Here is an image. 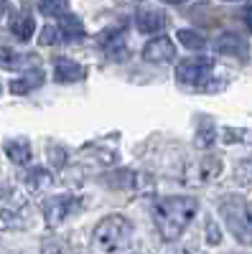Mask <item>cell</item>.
Wrapping results in <instances>:
<instances>
[{"mask_svg":"<svg viewBox=\"0 0 252 254\" xmlns=\"http://www.w3.org/2000/svg\"><path fill=\"white\" fill-rule=\"evenodd\" d=\"M166 26H168V18H166L161 10L145 8V10H138V13H135V28H138L140 33H145V36L161 33Z\"/></svg>","mask_w":252,"mask_h":254,"instance_id":"9","label":"cell"},{"mask_svg":"<svg viewBox=\"0 0 252 254\" xmlns=\"http://www.w3.org/2000/svg\"><path fill=\"white\" fill-rule=\"evenodd\" d=\"M222 173V160L217 155H206V158H199L194 163H188L183 168V183L186 186H206L212 183L214 178H219Z\"/></svg>","mask_w":252,"mask_h":254,"instance_id":"4","label":"cell"},{"mask_svg":"<svg viewBox=\"0 0 252 254\" xmlns=\"http://www.w3.org/2000/svg\"><path fill=\"white\" fill-rule=\"evenodd\" d=\"M161 3H166V5H181V3H186V0H161Z\"/></svg>","mask_w":252,"mask_h":254,"instance_id":"29","label":"cell"},{"mask_svg":"<svg viewBox=\"0 0 252 254\" xmlns=\"http://www.w3.org/2000/svg\"><path fill=\"white\" fill-rule=\"evenodd\" d=\"M206 242L212 247H217L222 242V231H219V226L214 221H206Z\"/></svg>","mask_w":252,"mask_h":254,"instance_id":"26","label":"cell"},{"mask_svg":"<svg viewBox=\"0 0 252 254\" xmlns=\"http://www.w3.org/2000/svg\"><path fill=\"white\" fill-rule=\"evenodd\" d=\"M5 155L15 165H26L31 160V142L28 140H8L5 142Z\"/></svg>","mask_w":252,"mask_h":254,"instance_id":"15","label":"cell"},{"mask_svg":"<svg viewBox=\"0 0 252 254\" xmlns=\"http://www.w3.org/2000/svg\"><path fill=\"white\" fill-rule=\"evenodd\" d=\"M0 92H3V84H0Z\"/></svg>","mask_w":252,"mask_h":254,"instance_id":"33","label":"cell"},{"mask_svg":"<svg viewBox=\"0 0 252 254\" xmlns=\"http://www.w3.org/2000/svg\"><path fill=\"white\" fill-rule=\"evenodd\" d=\"M99 44L107 51H120L125 46V26H115L99 33Z\"/></svg>","mask_w":252,"mask_h":254,"instance_id":"16","label":"cell"},{"mask_svg":"<svg viewBox=\"0 0 252 254\" xmlns=\"http://www.w3.org/2000/svg\"><path fill=\"white\" fill-rule=\"evenodd\" d=\"M199 203L194 198H186V196H171V198H161L153 206V221L156 229L163 242H176L186 226L191 224V219L196 216Z\"/></svg>","mask_w":252,"mask_h":254,"instance_id":"1","label":"cell"},{"mask_svg":"<svg viewBox=\"0 0 252 254\" xmlns=\"http://www.w3.org/2000/svg\"><path fill=\"white\" fill-rule=\"evenodd\" d=\"M82 206H84L82 198H74V196H54V198H46V201H44L41 211H44L46 224L54 229V226H59V224H64L72 214H77Z\"/></svg>","mask_w":252,"mask_h":254,"instance_id":"5","label":"cell"},{"mask_svg":"<svg viewBox=\"0 0 252 254\" xmlns=\"http://www.w3.org/2000/svg\"><path fill=\"white\" fill-rule=\"evenodd\" d=\"M217 54L222 56H235V59H245L247 56V41L237 33H224L217 44H214Z\"/></svg>","mask_w":252,"mask_h":254,"instance_id":"10","label":"cell"},{"mask_svg":"<svg viewBox=\"0 0 252 254\" xmlns=\"http://www.w3.org/2000/svg\"><path fill=\"white\" fill-rule=\"evenodd\" d=\"M130 237H133V224L120 216V214H110V216H104L97 226H94V247L104 254H112L122 247H128L130 244Z\"/></svg>","mask_w":252,"mask_h":254,"instance_id":"3","label":"cell"},{"mask_svg":"<svg viewBox=\"0 0 252 254\" xmlns=\"http://www.w3.org/2000/svg\"><path fill=\"white\" fill-rule=\"evenodd\" d=\"M20 226H23V221H20V216L15 214V211L0 208V231H15Z\"/></svg>","mask_w":252,"mask_h":254,"instance_id":"23","label":"cell"},{"mask_svg":"<svg viewBox=\"0 0 252 254\" xmlns=\"http://www.w3.org/2000/svg\"><path fill=\"white\" fill-rule=\"evenodd\" d=\"M176 56V46L168 36H156L143 46V59L151 64H168Z\"/></svg>","mask_w":252,"mask_h":254,"instance_id":"7","label":"cell"},{"mask_svg":"<svg viewBox=\"0 0 252 254\" xmlns=\"http://www.w3.org/2000/svg\"><path fill=\"white\" fill-rule=\"evenodd\" d=\"M3 196H8V186L0 183V198H3Z\"/></svg>","mask_w":252,"mask_h":254,"instance_id":"31","label":"cell"},{"mask_svg":"<svg viewBox=\"0 0 252 254\" xmlns=\"http://www.w3.org/2000/svg\"><path fill=\"white\" fill-rule=\"evenodd\" d=\"M10 33L18 38V41H31V36L36 33V20L26 13H18L10 18Z\"/></svg>","mask_w":252,"mask_h":254,"instance_id":"13","label":"cell"},{"mask_svg":"<svg viewBox=\"0 0 252 254\" xmlns=\"http://www.w3.org/2000/svg\"><path fill=\"white\" fill-rule=\"evenodd\" d=\"M41 84H44V71H41V69H31L23 76H18V79L10 81V92L20 97V94H28V92L38 89Z\"/></svg>","mask_w":252,"mask_h":254,"instance_id":"12","label":"cell"},{"mask_svg":"<svg viewBox=\"0 0 252 254\" xmlns=\"http://www.w3.org/2000/svg\"><path fill=\"white\" fill-rule=\"evenodd\" d=\"M38 10L51 18H61L69 10V0H38Z\"/></svg>","mask_w":252,"mask_h":254,"instance_id":"22","label":"cell"},{"mask_svg":"<svg viewBox=\"0 0 252 254\" xmlns=\"http://www.w3.org/2000/svg\"><path fill=\"white\" fill-rule=\"evenodd\" d=\"M178 41H181V46L188 49V51L206 49V36H201L199 31H191V28H181L178 31Z\"/></svg>","mask_w":252,"mask_h":254,"instance_id":"20","label":"cell"},{"mask_svg":"<svg viewBox=\"0 0 252 254\" xmlns=\"http://www.w3.org/2000/svg\"><path fill=\"white\" fill-rule=\"evenodd\" d=\"M33 54H18L13 49H0V69H8V71H15V69H36L33 66Z\"/></svg>","mask_w":252,"mask_h":254,"instance_id":"11","label":"cell"},{"mask_svg":"<svg viewBox=\"0 0 252 254\" xmlns=\"http://www.w3.org/2000/svg\"><path fill=\"white\" fill-rule=\"evenodd\" d=\"M227 84H229V79L227 76H219V74H209L206 79H201L199 84H196V89L199 92H206V94H214V92H222V89H227Z\"/></svg>","mask_w":252,"mask_h":254,"instance_id":"21","label":"cell"},{"mask_svg":"<svg viewBox=\"0 0 252 254\" xmlns=\"http://www.w3.org/2000/svg\"><path fill=\"white\" fill-rule=\"evenodd\" d=\"M59 28H61V33H64V38H82L84 36V23L72 13L59 18Z\"/></svg>","mask_w":252,"mask_h":254,"instance_id":"19","label":"cell"},{"mask_svg":"<svg viewBox=\"0 0 252 254\" xmlns=\"http://www.w3.org/2000/svg\"><path fill=\"white\" fill-rule=\"evenodd\" d=\"M217 137V127L209 117H201L196 122V147H209Z\"/></svg>","mask_w":252,"mask_h":254,"instance_id":"18","label":"cell"},{"mask_svg":"<svg viewBox=\"0 0 252 254\" xmlns=\"http://www.w3.org/2000/svg\"><path fill=\"white\" fill-rule=\"evenodd\" d=\"M212 71H214V61L206 56H191V59H183L176 64V79L178 84H186V87H196Z\"/></svg>","mask_w":252,"mask_h":254,"instance_id":"6","label":"cell"},{"mask_svg":"<svg viewBox=\"0 0 252 254\" xmlns=\"http://www.w3.org/2000/svg\"><path fill=\"white\" fill-rule=\"evenodd\" d=\"M104 181H107V186L120 188V190H130V188H135L140 183V178H138L135 171H117V173H110Z\"/></svg>","mask_w":252,"mask_h":254,"instance_id":"17","label":"cell"},{"mask_svg":"<svg viewBox=\"0 0 252 254\" xmlns=\"http://www.w3.org/2000/svg\"><path fill=\"white\" fill-rule=\"evenodd\" d=\"M217 208L229 234L240 244L252 247V203L242 196H224Z\"/></svg>","mask_w":252,"mask_h":254,"instance_id":"2","label":"cell"},{"mask_svg":"<svg viewBox=\"0 0 252 254\" xmlns=\"http://www.w3.org/2000/svg\"><path fill=\"white\" fill-rule=\"evenodd\" d=\"M26 186H28V190H33V193H41V190L54 186V176H51V171H46V168H31V171L26 173Z\"/></svg>","mask_w":252,"mask_h":254,"instance_id":"14","label":"cell"},{"mask_svg":"<svg viewBox=\"0 0 252 254\" xmlns=\"http://www.w3.org/2000/svg\"><path fill=\"white\" fill-rule=\"evenodd\" d=\"M87 76L82 64H77L74 59H67V56H59L54 61V79L59 84H74V81H82Z\"/></svg>","mask_w":252,"mask_h":254,"instance_id":"8","label":"cell"},{"mask_svg":"<svg viewBox=\"0 0 252 254\" xmlns=\"http://www.w3.org/2000/svg\"><path fill=\"white\" fill-rule=\"evenodd\" d=\"M235 178L237 183H252V155L235 165Z\"/></svg>","mask_w":252,"mask_h":254,"instance_id":"25","label":"cell"},{"mask_svg":"<svg viewBox=\"0 0 252 254\" xmlns=\"http://www.w3.org/2000/svg\"><path fill=\"white\" fill-rule=\"evenodd\" d=\"M61 38H64V33H61L59 26H44L41 28V36H38V44L41 46H56Z\"/></svg>","mask_w":252,"mask_h":254,"instance_id":"24","label":"cell"},{"mask_svg":"<svg viewBox=\"0 0 252 254\" xmlns=\"http://www.w3.org/2000/svg\"><path fill=\"white\" fill-rule=\"evenodd\" d=\"M166 254H191L188 249H171V252H166Z\"/></svg>","mask_w":252,"mask_h":254,"instance_id":"30","label":"cell"},{"mask_svg":"<svg viewBox=\"0 0 252 254\" xmlns=\"http://www.w3.org/2000/svg\"><path fill=\"white\" fill-rule=\"evenodd\" d=\"M222 3H242V0H222Z\"/></svg>","mask_w":252,"mask_h":254,"instance_id":"32","label":"cell"},{"mask_svg":"<svg viewBox=\"0 0 252 254\" xmlns=\"http://www.w3.org/2000/svg\"><path fill=\"white\" fill-rule=\"evenodd\" d=\"M51 163L54 165H64L67 163V150H61V147H51Z\"/></svg>","mask_w":252,"mask_h":254,"instance_id":"27","label":"cell"},{"mask_svg":"<svg viewBox=\"0 0 252 254\" xmlns=\"http://www.w3.org/2000/svg\"><path fill=\"white\" fill-rule=\"evenodd\" d=\"M41 254H61V244H56V242H49V244H44Z\"/></svg>","mask_w":252,"mask_h":254,"instance_id":"28","label":"cell"}]
</instances>
